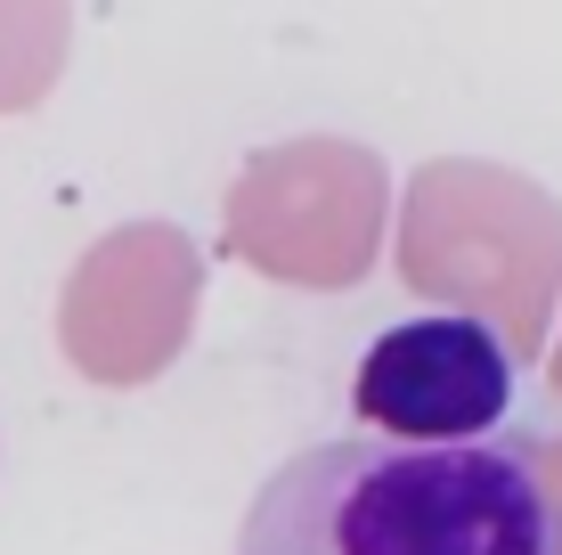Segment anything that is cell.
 Returning <instances> with one entry per match:
<instances>
[{
  "mask_svg": "<svg viewBox=\"0 0 562 555\" xmlns=\"http://www.w3.org/2000/svg\"><path fill=\"white\" fill-rule=\"evenodd\" d=\"M237 555H562L530 442H318L254 490Z\"/></svg>",
  "mask_w": 562,
  "mask_h": 555,
  "instance_id": "1",
  "label": "cell"
},
{
  "mask_svg": "<svg viewBox=\"0 0 562 555\" xmlns=\"http://www.w3.org/2000/svg\"><path fill=\"white\" fill-rule=\"evenodd\" d=\"M351 400L383 442H481L514 400V359L490 319L416 311L359 352Z\"/></svg>",
  "mask_w": 562,
  "mask_h": 555,
  "instance_id": "2",
  "label": "cell"
}]
</instances>
